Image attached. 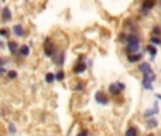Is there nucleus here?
<instances>
[{
    "label": "nucleus",
    "mask_w": 161,
    "mask_h": 136,
    "mask_svg": "<svg viewBox=\"0 0 161 136\" xmlns=\"http://www.w3.org/2000/svg\"><path fill=\"white\" fill-rule=\"evenodd\" d=\"M88 135H89V132L86 130V129H83V130H80V132L76 136H88Z\"/></svg>",
    "instance_id": "obj_26"
},
{
    "label": "nucleus",
    "mask_w": 161,
    "mask_h": 136,
    "mask_svg": "<svg viewBox=\"0 0 161 136\" xmlns=\"http://www.w3.org/2000/svg\"><path fill=\"white\" fill-rule=\"evenodd\" d=\"M54 77H55L56 81H64L65 78V72L62 71V70H59V71L56 72V74H54Z\"/></svg>",
    "instance_id": "obj_20"
},
{
    "label": "nucleus",
    "mask_w": 161,
    "mask_h": 136,
    "mask_svg": "<svg viewBox=\"0 0 161 136\" xmlns=\"http://www.w3.org/2000/svg\"><path fill=\"white\" fill-rule=\"evenodd\" d=\"M116 85H117V87H119V89H120V91H124V88H126V87H124V84H123V82H116Z\"/></svg>",
    "instance_id": "obj_27"
},
{
    "label": "nucleus",
    "mask_w": 161,
    "mask_h": 136,
    "mask_svg": "<svg viewBox=\"0 0 161 136\" xmlns=\"http://www.w3.org/2000/svg\"><path fill=\"white\" fill-rule=\"evenodd\" d=\"M8 130H10V133H16V128L13 125H8Z\"/></svg>",
    "instance_id": "obj_28"
},
{
    "label": "nucleus",
    "mask_w": 161,
    "mask_h": 136,
    "mask_svg": "<svg viewBox=\"0 0 161 136\" xmlns=\"http://www.w3.org/2000/svg\"><path fill=\"white\" fill-rule=\"evenodd\" d=\"M11 17H13V14H11V10L8 7H4L1 10V20L3 21H10Z\"/></svg>",
    "instance_id": "obj_11"
},
{
    "label": "nucleus",
    "mask_w": 161,
    "mask_h": 136,
    "mask_svg": "<svg viewBox=\"0 0 161 136\" xmlns=\"http://www.w3.org/2000/svg\"><path fill=\"white\" fill-rule=\"evenodd\" d=\"M160 26H154L153 30H151V36H160Z\"/></svg>",
    "instance_id": "obj_22"
},
{
    "label": "nucleus",
    "mask_w": 161,
    "mask_h": 136,
    "mask_svg": "<svg viewBox=\"0 0 161 136\" xmlns=\"http://www.w3.org/2000/svg\"><path fill=\"white\" fill-rule=\"evenodd\" d=\"M72 71H73V74H78V75H79V74H83V72L86 71V64H85L83 61H79L78 64L73 67Z\"/></svg>",
    "instance_id": "obj_8"
},
{
    "label": "nucleus",
    "mask_w": 161,
    "mask_h": 136,
    "mask_svg": "<svg viewBox=\"0 0 161 136\" xmlns=\"http://www.w3.org/2000/svg\"><path fill=\"white\" fill-rule=\"evenodd\" d=\"M13 34H16L17 37H24L25 36V30L21 24H16L13 26Z\"/></svg>",
    "instance_id": "obj_9"
},
{
    "label": "nucleus",
    "mask_w": 161,
    "mask_h": 136,
    "mask_svg": "<svg viewBox=\"0 0 161 136\" xmlns=\"http://www.w3.org/2000/svg\"><path fill=\"white\" fill-rule=\"evenodd\" d=\"M150 44H153V46H160L161 44V40L158 36H151L150 37Z\"/></svg>",
    "instance_id": "obj_19"
},
{
    "label": "nucleus",
    "mask_w": 161,
    "mask_h": 136,
    "mask_svg": "<svg viewBox=\"0 0 161 136\" xmlns=\"http://www.w3.org/2000/svg\"><path fill=\"white\" fill-rule=\"evenodd\" d=\"M4 64H6V60L0 57V67H3V65H4Z\"/></svg>",
    "instance_id": "obj_30"
},
{
    "label": "nucleus",
    "mask_w": 161,
    "mask_h": 136,
    "mask_svg": "<svg viewBox=\"0 0 161 136\" xmlns=\"http://www.w3.org/2000/svg\"><path fill=\"white\" fill-rule=\"evenodd\" d=\"M155 1L157 0H143V4H141V9H140L141 16H148L150 14V11L155 6Z\"/></svg>",
    "instance_id": "obj_3"
},
{
    "label": "nucleus",
    "mask_w": 161,
    "mask_h": 136,
    "mask_svg": "<svg viewBox=\"0 0 161 136\" xmlns=\"http://www.w3.org/2000/svg\"><path fill=\"white\" fill-rule=\"evenodd\" d=\"M157 126H158V120L155 119V118H153V116H151V118H150V119L147 120V128H157Z\"/></svg>",
    "instance_id": "obj_17"
},
{
    "label": "nucleus",
    "mask_w": 161,
    "mask_h": 136,
    "mask_svg": "<svg viewBox=\"0 0 161 136\" xmlns=\"http://www.w3.org/2000/svg\"><path fill=\"white\" fill-rule=\"evenodd\" d=\"M3 46H4V44H3V43H0V48L3 47Z\"/></svg>",
    "instance_id": "obj_31"
},
{
    "label": "nucleus",
    "mask_w": 161,
    "mask_h": 136,
    "mask_svg": "<svg viewBox=\"0 0 161 136\" xmlns=\"http://www.w3.org/2000/svg\"><path fill=\"white\" fill-rule=\"evenodd\" d=\"M7 77H8V80H14V78H17V72L14 71V70L7 71Z\"/></svg>",
    "instance_id": "obj_23"
},
{
    "label": "nucleus",
    "mask_w": 161,
    "mask_h": 136,
    "mask_svg": "<svg viewBox=\"0 0 161 136\" xmlns=\"http://www.w3.org/2000/svg\"><path fill=\"white\" fill-rule=\"evenodd\" d=\"M109 92H110V95L116 96V95H120V89H119V87L116 85V82H113V84H110L109 85Z\"/></svg>",
    "instance_id": "obj_13"
},
{
    "label": "nucleus",
    "mask_w": 161,
    "mask_h": 136,
    "mask_svg": "<svg viewBox=\"0 0 161 136\" xmlns=\"http://www.w3.org/2000/svg\"><path fill=\"white\" fill-rule=\"evenodd\" d=\"M83 89H85V84H82V82H78V84H76V87H75V91L80 92V91H83Z\"/></svg>",
    "instance_id": "obj_24"
},
{
    "label": "nucleus",
    "mask_w": 161,
    "mask_h": 136,
    "mask_svg": "<svg viewBox=\"0 0 161 136\" xmlns=\"http://www.w3.org/2000/svg\"><path fill=\"white\" fill-rule=\"evenodd\" d=\"M95 101L100 105H107L109 104V98H107V95H106L103 91H97L96 94H95Z\"/></svg>",
    "instance_id": "obj_5"
},
{
    "label": "nucleus",
    "mask_w": 161,
    "mask_h": 136,
    "mask_svg": "<svg viewBox=\"0 0 161 136\" xmlns=\"http://www.w3.org/2000/svg\"><path fill=\"white\" fill-rule=\"evenodd\" d=\"M124 136H138V130H137V128H134V126H130V128H127Z\"/></svg>",
    "instance_id": "obj_16"
},
{
    "label": "nucleus",
    "mask_w": 161,
    "mask_h": 136,
    "mask_svg": "<svg viewBox=\"0 0 161 136\" xmlns=\"http://www.w3.org/2000/svg\"><path fill=\"white\" fill-rule=\"evenodd\" d=\"M141 58H143V54H140V53H133V54H129V56H127V61L131 63V64H136L138 61H141Z\"/></svg>",
    "instance_id": "obj_7"
},
{
    "label": "nucleus",
    "mask_w": 161,
    "mask_h": 136,
    "mask_svg": "<svg viewBox=\"0 0 161 136\" xmlns=\"http://www.w3.org/2000/svg\"><path fill=\"white\" fill-rule=\"evenodd\" d=\"M138 71L143 72V74H145V72H150V71H153V70H151L150 63H141V64L138 65Z\"/></svg>",
    "instance_id": "obj_15"
},
{
    "label": "nucleus",
    "mask_w": 161,
    "mask_h": 136,
    "mask_svg": "<svg viewBox=\"0 0 161 136\" xmlns=\"http://www.w3.org/2000/svg\"><path fill=\"white\" fill-rule=\"evenodd\" d=\"M155 81V74L154 71H150V72H145L143 74V80H141V84L147 91H153V82Z\"/></svg>",
    "instance_id": "obj_2"
},
{
    "label": "nucleus",
    "mask_w": 161,
    "mask_h": 136,
    "mask_svg": "<svg viewBox=\"0 0 161 136\" xmlns=\"http://www.w3.org/2000/svg\"><path fill=\"white\" fill-rule=\"evenodd\" d=\"M54 81H55V77H54L52 72L45 74V82H47V84H51V82H54Z\"/></svg>",
    "instance_id": "obj_21"
},
{
    "label": "nucleus",
    "mask_w": 161,
    "mask_h": 136,
    "mask_svg": "<svg viewBox=\"0 0 161 136\" xmlns=\"http://www.w3.org/2000/svg\"><path fill=\"white\" fill-rule=\"evenodd\" d=\"M147 53H148V54H151V57L157 56V48H155V46H153V44L147 46Z\"/></svg>",
    "instance_id": "obj_18"
},
{
    "label": "nucleus",
    "mask_w": 161,
    "mask_h": 136,
    "mask_svg": "<svg viewBox=\"0 0 161 136\" xmlns=\"http://www.w3.org/2000/svg\"><path fill=\"white\" fill-rule=\"evenodd\" d=\"M0 36L1 37H8L10 34H8V30L7 28H0Z\"/></svg>",
    "instance_id": "obj_25"
},
{
    "label": "nucleus",
    "mask_w": 161,
    "mask_h": 136,
    "mask_svg": "<svg viewBox=\"0 0 161 136\" xmlns=\"http://www.w3.org/2000/svg\"><path fill=\"white\" fill-rule=\"evenodd\" d=\"M51 58H52V61H54L56 65H62V64H64V61H65V53H64V51H61V53H58V51H56V53L51 57Z\"/></svg>",
    "instance_id": "obj_6"
},
{
    "label": "nucleus",
    "mask_w": 161,
    "mask_h": 136,
    "mask_svg": "<svg viewBox=\"0 0 161 136\" xmlns=\"http://www.w3.org/2000/svg\"><path fill=\"white\" fill-rule=\"evenodd\" d=\"M126 53H129V54H133V53H137L138 50H140V38H138V36L134 34V33H131V34H126Z\"/></svg>",
    "instance_id": "obj_1"
},
{
    "label": "nucleus",
    "mask_w": 161,
    "mask_h": 136,
    "mask_svg": "<svg viewBox=\"0 0 161 136\" xmlns=\"http://www.w3.org/2000/svg\"><path fill=\"white\" fill-rule=\"evenodd\" d=\"M6 72H7V70H6L4 67H0V75H1V74H6Z\"/></svg>",
    "instance_id": "obj_29"
},
{
    "label": "nucleus",
    "mask_w": 161,
    "mask_h": 136,
    "mask_svg": "<svg viewBox=\"0 0 161 136\" xmlns=\"http://www.w3.org/2000/svg\"><path fill=\"white\" fill-rule=\"evenodd\" d=\"M55 53H56V47L51 43L49 38H45V43H44V54H45V57L51 58Z\"/></svg>",
    "instance_id": "obj_4"
},
{
    "label": "nucleus",
    "mask_w": 161,
    "mask_h": 136,
    "mask_svg": "<svg viewBox=\"0 0 161 136\" xmlns=\"http://www.w3.org/2000/svg\"><path fill=\"white\" fill-rule=\"evenodd\" d=\"M7 48H8V51H10V54H16L17 50H18V43H16V41H8Z\"/></svg>",
    "instance_id": "obj_14"
},
{
    "label": "nucleus",
    "mask_w": 161,
    "mask_h": 136,
    "mask_svg": "<svg viewBox=\"0 0 161 136\" xmlns=\"http://www.w3.org/2000/svg\"><path fill=\"white\" fill-rule=\"evenodd\" d=\"M17 53L20 54V57H28L30 54V46H18V50H17Z\"/></svg>",
    "instance_id": "obj_12"
},
{
    "label": "nucleus",
    "mask_w": 161,
    "mask_h": 136,
    "mask_svg": "<svg viewBox=\"0 0 161 136\" xmlns=\"http://www.w3.org/2000/svg\"><path fill=\"white\" fill-rule=\"evenodd\" d=\"M155 113H158V102H154L153 109H145L144 111V118H151Z\"/></svg>",
    "instance_id": "obj_10"
}]
</instances>
